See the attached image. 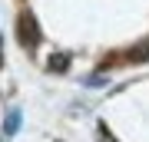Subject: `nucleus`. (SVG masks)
<instances>
[{
    "mask_svg": "<svg viewBox=\"0 0 149 142\" xmlns=\"http://www.w3.org/2000/svg\"><path fill=\"white\" fill-rule=\"evenodd\" d=\"M13 33H17V43H20L23 50H33V46H40V23H37V17H33L30 10H20L17 13V20H13Z\"/></svg>",
    "mask_w": 149,
    "mask_h": 142,
    "instance_id": "f257e3e1",
    "label": "nucleus"
},
{
    "mask_svg": "<svg viewBox=\"0 0 149 142\" xmlns=\"http://www.w3.org/2000/svg\"><path fill=\"white\" fill-rule=\"evenodd\" d=\"M96 132H100V142H116V139H113V136H109V129H106V126H103V122H100V126H96Z\"/></svg>",
    "mask_w": 149,
    "mask_h": 142,
    "instance_id": "20e7f679",
    "label": "nucleus"
},
{
    "mask_svg": "<svg viewBox=\"0 0 149 142\" xmlns=\"http://www.w3.org/2000/svg\"><path fill=\"white\" fill-rule=\"evenodd\" d=\"M47 69H50V73H66V69H70V53H53L50 63H47Z\"/></svg>",
    "mask_w": 149,
    "mask_h": 142,
    "instance_id": "f03ea898",
    "label": "nucleus"
},
{
    "mask_svg": "<svg viewBox=\"0 0 149 142\" xmlns=\"http://www.w3.org/2000/svg\"><path fill=\"white\" fill-rule=\"evenodd\" d=\"M17 126H20V119H17V112H13V116L7 119V126H3V129H7V136H13V132H17Z\"/></svg>",
    "mask_w": 149,
    "mask_h": 142,
    "instance_id": "7ed1b4c3",
    "label": "nucleus"
}]
</instances>
